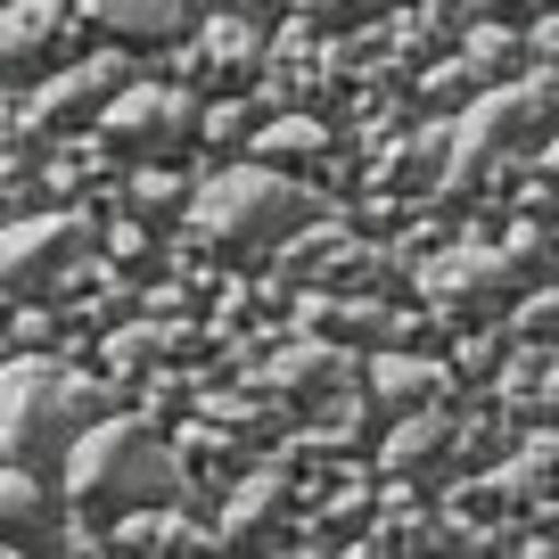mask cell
Masks as SVG:
<instances>
[{
    "instance_id": "cell-1",
    "label": "cell",
    "mask_w": 559,
    "mask_h": 559,
    "mask_svg": "<svg viewBox=\"0 0 559 559\" xmlns=\"http://www.w3.org/2000/svg\"><path fill=\"white\" fill-rule=\"evenodd\" d=\"M58 469H67V502L107 510V519L157 510L165 493H181V469H174V453H165V437L148 419H91L83 437L67 444Z\"/></svg>"
},
{
    "instance_id": "cell-2",
    "label": "cell",
    "mask_w": 559,
    "mask_h": 559,
    "mask_svg": "<svg viewBox=\"0 0 559 559\" xmlns=\"http://www.w3.org/2000/svg\"><path fill=\"white\" fill-rule=\"evenodd\" d=\"M91 428V379L67 362H41L17 354L0 370V453L9 469H41V461H67V444Z\"/></svg>"
},
{
    "instance_id": "cell-3",
    "label": "cell",
    "mask_w": 559,
    "mask_h": 559,
    "mask_svg": "<svg viewBox=\"0 0 559 559\" xmlns=\"http://www.w3.org/2000/svg\"><path fill=\"white\" fill-rule=\"evenodd\" d=\"M305 214H313V198L280 174V165H223L214 181L190 190V223H198V239H214V247H272V239H288Z\"/></svg>"
},
{
    "instance_id": "cell-4",
    "label": "cell",
    "mask_w": 559,
    "mask_h": 559,
    "mask_svg": "<svg viewBox=\"0 0 559 559\" xmlns=\"http://www.w3.org/2000/svg\"><path fill=\"white\" fill-rule=\"evenodd\" d=\"M543 116H551V91H535V83H510V91L469 99V116L444 132V181H453V190H469V181L486 174L493 157H510V148H519Z\"/></svg>"
},
{
    "instance_id": "cell-5",
    "label": "cell",
    "mask_w": 559,
    "mask_h": 559,
    "mask_svg": "<svg viewBox=\"0 0 559 559\" xmlns=\"http://www.w3.org/2000/svg\"><path fill=\"white\" fill-rule=\"evenodd\" d=\"M91 255V223L83 214H25V223H0V297H41V288H67Z\"/></svg>"
},
{
    "instance_id": "cell-6",
    "label": "cell",
    "mask_w": 559,
    "mask_h": 559,
    "mask_svg": "<svg viewBox=\"0 0 559 559\" xmlns=\"http://www.w3.org/2000/svg\"><path fill=\"white\" fill-rule=\"evenodd\" d=\"M190 132V99L174 83H123L116 99L99 107V140L107 148H132V157H157Z\"/></svg>"
},
{
    "instance_id": "cell-7",
    "label": "cell",
    "mask_w": 559,
    "mask_h": 559,
    "mask_svg": "<svg viewBox=\"0 0 559 559\" xmlns=\"http://www.w3.org/2000/svg\"><path fill=\"white\" fill-rule=\"evenodd\" d=\"M123 91V58H83L74 74H58L50 91L34 99V123H74V116H99L107 99Z\"/></svg>"
},
{
    "instance_id": "cell-8",
    "label": "cell",
    "mask_w": 559,
    "mask_h": 559,
    "mask_svg": "<svg viewBox=\"0 0 559 559\" xmlns=\"http://www.w3.org/2000/svg\"><path fill=\"white\" fill-rule=\"evenodd\" d=\"M50 535V493L34 469H9L0 461V551H25V543Z\"/></svg>"
},
{
    "instance_id": "cell-9",
    "label": "cell",
    "mask_w": 559,
    "mask_h": 559,
    "mask_svg": "<svg viewBox=\"0 0 559 559\" xmlns=\"http://www.w3.org/2000/svg\"><path fill=\"white\" fill-rule=\"evenodd\" d=\"M67 25V0H9L0 9V67H34Z\"/></svg>"
},
{
    "instance_id": "cell-10",
    "label": "cell",
    "mask_w": 559,
    "mask_h": 559,
    "mask_svg": "<svg viewBox=\"0 0 559 559\" xmlns=\"http://www.w3.org/2000/svg\"><path fill=\"white\" fill-rule=\"evenodd\" d=\"M502 247H453V255L428 263V297H493L502 288Z\"/></svg>"
},
{
    "instance_id": "cell-11",
    "label": "cell",
    "mask_w": 559,
    "mask_h": 559,
    "mask_svg": "<svg viewBox=\"0 0 559 559\" xmlns=\"http://www.w3.org/2000/svg\"><path fill=\"white\" fill-rule=\"evenodd\" d=\"M67 9H83L107 34H174L181 25V0H67Z\"/></svg>"
},
{
    "instance_id": "cell-12",
    "label": "cell",
    "mask_w": 559,
    "mask_h": 559,
    "mask_svg": "<svg viewBox=\"0 0 559 559\" xmlns=\"http://www.w3.org/2000/svg\"><path fill=\"white\" fill-rule=\"evenodd\" d=\"M370 386H379L386 403H428V395H444V370L419 362V354H379V362H370Z\"/></svg>"
},
{
    "instance_id": "cell-13",
    "label": "cell",
    "mask_w": 559,
    "mask_h": 559,
    "mask_svg": "<svg viewBox=\"0 0 559 559\" xmlns=\"http://www.w3.org/2000/svg\"><path fill=\"white\" fill-rule=\"evenodd\" d=\"M337 379H346V362H337L330 346H297V354L272 362V386H288V395H305V403H321Z\"/></svg>"
},
{
    "instance_id": "cell-14",
    "label": "cell",
    "mask_w": 559,
    "mask_h": 559,
    "mask_svg": "<svg viewBox=\"0 0 559 559\" xmlns=\"http://www.w3.org/2000/svg\"><path fill=\"white\" fill-rule=\"evenodd\" d=\"M444 444H453V428H444L437 412H412V419L395 428V437H386V469H428V461H437Z\"/></svg>"
},
{
    "instance_id": "cell-15",
    "label": "cell",
    "mask_w": 559,
    "mask_h": 559,
    "mask_svg": "<svg viewBox=\"0 0 559 559\" xmlns=\"http://www.w3.org/2000/svg\"><path fill=\"white\" fill-rule=\"evenodd\" d=\"M255 148H263V165H280V157H321V148H330V132H321L313 116H280V123H263V132H255Z\"/></svg>"
},
{
    "instance_id": "cell-16",
    "label": "cell",
    "mask_w": 559,
    "mask_h": 559,
    "mask_svg": "<svg viewBox=\"0 0 559 559\" xmlns=\"http://www.w3.org/2000/svg\"><path fill=\"white\" fill-rule=\"evenodd\" d=\"M437 157H444V132H419V140H403L395 157L379 165V190H412V181H428V174H437Z\"/></svg>"
},
{
    "instance_id": "cell-17",
    "label": "cell",
    "mask_w": 559,
    "mask_h": 559,
    "mask_svg": "<svg viewBox=\"0 0 559 559\" xmlns=\"http://www.w3.org/2000/svg\"><path fill=\"white\" fill-rule=\"evenodd\" d=\"M280 502H288V486H280V477H247V486L230 493V535H263Z\"/></svg>"
},
{
    "instance_id": "cell-18",
    "label": "cell",
    "mask_w": 559,
    "mask_h": 559,
    "mask_svg": "<svg viewBox=\"0 0 559 559\" xmlns=\"http://www.w3.org/2000/svg\"><path fill=\"white\" fill-rule=\"evenodd\" d=\"M263 58V34L247 17H214L206 25V67H255Z\"/></svg>"
},
{
    "instance_id": "cell-19",
    "label": "cell",
    "mask_w": 559,
    "mask_h": 559,
    "mask_svg": "<svg viewBox=\"0 0 559 559\" xmlns=\"http://www.w3.org/2000/svg\"><path fill=\"white\" fill-rule=\"evenodd\" d=\"M132 190H140V214H165V206H181V181H165V174H140Z\"/></svg>"
},
{
    "instance_id": "cell-20",
    "label": "cell",
    "mask_w": 559,
    "mask_h": 559,
    "mask_svg": "<svg viewBox=\"0 0 559 559\" xmlns=\"http://www.w3.org/2000/svg\"><path fill=\"white\" fill-rule=\"evenodd\" d=\"M305 17H354V9H362V0H297Z\"/></svg>"
},
{
    "instance_id": "cell-21",
    "label": "cell",
    "mask_w": 559,
    "mask_h": 559,
    "mask_svg": "<svg viewBox=\"0 0 559 559\" xmlns=\"http://www.w3.org/2000/svg\"><path fill=\"white\" fill-rule=\"evenodd\" d=\"M535 50H551V58H559V17L543 25V34H535Z\"/></svg>"
},
{
    "instance_id": "cell-22",
    "label": "cell",
    "mask_w": 559,
    "mask_h": 559,
    "mask_svg": "<svg viewBox=\"0 0 559 559\" xmlns=\"http://www.w3.org/2000/svg\"><path fill=\"white\" fill-rule=\"evenodd\" d=\"M543 165H551V174H559V132H551V140H543Z\"/></svg>"
},
{
    "instance_id": "cell-23",
    "label": "cell",
    "mask_w": 559,
    "mask_h": 559,
    "mask_svg": "<svg viewBox=\"0 0 559 559\" xmlns=\"http://www.w3.org/2000/svg\"><path fill=\"white\" fill-rule=\"evenodd\" d=\"M346 559H379V543H354V551H346Z\"/></svg>"
},
{
    "instance_id": "cell-24",
    "label": "cell",
    "mask_w": 559,
    "mask_h": 559,
    "mask_svg": "<svg viewBox=\"0 0 559 559\" xmlns=\"http://www.w3.org/2000/svg\"><path fill=\"white\" fill-rule=\"evenodd\" d=\"M469 9H502V0H469Z\"/></svg>"
},
{
    "instance_id": "cell-25",
    "label": "cell",
    "mask_w": 559,
    "mask_h": 559,
    "mask_svg": "<svg viewBox=\"0 0 559 559\" xmlns=\"http://www.w3.org/2000/svg\"><path fill=\"white\" fill-rule=\"evenodd\" d=\"M0 559H17V551H0Z\"/></svg>"
},
{
    "instance_id": "cell-26",
    "label": "cell",
    "mask_w": 559,
    "mask_h": 559,
    "mask_svg": "<svg viewBox=\"0 0 559 559\" xmlns=\"http://www.w3.org/2000/svg\"><path fill=\"white\" fill-rule=\"evenodd\" d=\"M551 379H559V362H551Z\"/></svg>"
}]
</instances>
